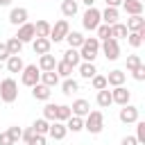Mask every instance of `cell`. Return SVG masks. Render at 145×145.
Masks as SVG:
<instances>
[{
	"mask_svg": "<svg viewBox=\"0 0 145 145\" xmlns=\"http://www.w3.org/2000/svg\"><path fill=\"white\" fill-rule=\"evenodd\" d=\"M16 97H18V84H16V79L14 77L0 79V100L7 102V104H11V102H16Z\"/></svg>",
	"mask_w": 145,
	"mask_h": 145,
	"instance_id": "6da1fadb",
	"label": "cell"
},
{
	"mask_svg": "<svg viewBox=\"0 0 145 145\" xmlns=\"http://www.w3.org/2000/svg\"><path fill=\"white\" fill-rule=\"evenodd\" d=\"M97 54H100V41H97L95 36L84 39V43H82V48H79V59H84V61L93 63Z\"/></svg>",
	"mask_w": 145,
	"mask_h": 145,
	"instance_id": "7a4b0ae2",
	"label": "cell"
},
{
	"mask_svg": "<svg viewBox=\"0 0 145 145\" xmlns=\"http://www.w3.org/2000/svg\"><path fill=\"white\" fill-rule=\"evenodd\" d=\"M84 129L88 134H100L104 129V113L102 111H88V116L84 118Z\"/></svg>",
	"mask_w": 145,
	"mask_h": 145,
	"instance_id": "3957f363",
	"label": "cell"
},
{
	"mask_svg": "<svg viewBox=\"0 0 145 145\" xmlns=\"http://www.w3.org/2000/svg\"><path fill=\"white\" fill-rule=\"evenodd\" d=\"M68 32H70V25H68V20L66 18H61V20H57L52 27H50V43H59V41H63L66 36H68Z\"/></svg>",
	"mask_w": 145,
	"mask_h": 145,
	"instance_id": "277c9868",
	"label": "cell"
},
{
	"mask_svg": "<svg viewBox=\"0 0 145 145\" xmlns=\"http://www.w3.org/2000/svg\"><path fill=\"white\" fill-rule=\"evenodd\" d=\"M20 82L25 84V86H34V84H39L41 82V70H39V66L36 63H27L25 68H23V72H20Z\"/></svg>",
	"mask_w": 145,
	"mask_h": 145,
	"instance_id": "5b68a950",
	"label": "cell"
},
{
	"mask_svg": "<svg viewBox=\"0 0 145 145\" xmlns=\"http://www.w3.org/2000/svg\"><path fill=\"white\" fill-rule=\"evenodd\" d=\"M100 23H102V18H100V11H97L95 7H88V9L84 11V16H82V25H84V29H88V32H95Z\"/></svg>",
	"mask_w": 145,
	"mask_h": 145,
	"instance_id": "8992f818",
	"label": "cell"
},
{
	"mask_svg": "<svg viewBox=\"0 0 145 145\" xmlns=\"http://www.w3.org/2000/svg\"><path fill=\"white\" fill-rule=\"evenodd\" d=\"M100 50H102V54H104L109 61H116V59L120 57V45H118V41H116V39L100 41Z\"/></svg>",
	"mask_w": 145,
	"mask_h": 145,
	"instance_id": "52a82bcc",
	"label": "cell"
},
{
	"mask_svg": "<svg viewBox=\"0 0 145 145\" xmlns=\"http://www.w3.org/2000/svg\"><path fill=\"white\" fill-rule=\"evenodd\" d=\"M27 18H29V11L25 9V7H14L11 11H9V23L11 25H25L27 23Z\"/></svg>",
	"mask_w": 145,
	"mask_h": 145,
	"instance_id": "ba28073f",
	"label": "cell"
},
{
	"mask_svg": "<svg viewBox=\"0 0 145 145\" xmlns=\"http://www.w3.org/2000/svg\"><path fill=\"white\" fill-rule=\"evenodd\" d=\"M111 100H113L116 104L125 106V104H129V100H131V91L125 88V86H116V88L111 91Z\"/></svg>",
	"mask_w": 145,
	"mask_h": 145,
	"instance_id": "9c48e42d",
	"label": "cell"
},
{
	"mask_svg": "<svg viewBox=\"0 0 145 145\" xmlns=\"http://www.w3.org/2000/svg\"><path fill=\"white\" fill-rule=\"evenodd\" d=\"M118 118H120V122H125V125H131V122H136V120H138V109H136L134 104H125V106L120 109Z\"/></svg>",
	"mask_w": 145,
	"mask_h": 145,
	"instance_id": "30bf717a",
	"label": "cell"
},
{
	"mask_svg": "<svg viewBox=\"0 0 145 145\" xmlns=\"http://www.w3.org/2000/svg\"><path fill=\"white\" fill-rule=\"evenodd\" d=\"M16 39H18L23 45H25V43H29V41H34V39H36V34H34V23H25V25H20V27H18Z\"/></svg>",
	"mask_w": 145,
	"mask_h": 145,
	"instance_id": "8fae6325",
	"label": "cell"
},
{
	"mask_svg": "<svg viewBox=\"0 0 145 145\" xmlns=\"http://www.w3.org/2000/svg\"><path fill=\"white\" fill-rule=\"evenodd\" d=\"M70 111H72V116H77V118H86V116H88V111H91V104H88V100L79 97V100H75V102H72Z\"/></svg>",
	"mask_w": 145,
	"mask_h": 145,
	"instance_id": "7c38bea8",
	"label": "cell"
},
{
	"mask_svg": "<svg viewBox=\"0 0 145 145\" xmlns=\"http://www.w3.org/2000/svg\"><path fill=\"white\" fill-rule=\"evenodd\" d=\"M66 134H68V129H66V125L63 122H50V129H48V136L52 138V140H63L66 138Z\"/></svg>",
	"mask_w": 145,
	"mask_h": 145,
	"instance_id": "4fadbf2b",
	"label": "cell"
},
{
	"mask_svg": "<svg viewBox=\"0 0 145 145\" xmlns=\"http://www.w3.org/2000/svg\"><path fill=\"white\" fill-rule=\"evenodd\" d=\"M32 48H34V54H48L50 48H52V43H50V39H45V36H36V39L32 41Z\"/></svg>",
	"mask_w": 145,
	"mask_h": 145,
	"instance_id": "5bb4252c",
	"label": "cell"
},
{
	"mask_svg": "<svg viewBox=\"0 0 145 145\" xmlns=\"http://www.w3.org/2000/svg\"><path fill=\"white\" fill-rule=\"evenodd\" d=\"M50 93H52V88H48V86H45V84H41V82L32 86V97H34V100L48 102V100H50Z\"/></svg>",
	"mask_w": 145,
	"mask_h": 145,
	"instance_id": "9a60e30c",
	"label": "cell"
},
{
	"mask_svg": "<svg viewBox=\"0 0 145 145\" xmlns=\"http://www.w3.org/2000/svg\"><path fill=\"white\" fill-rule=\"evenodd\" d=\"M125 79H127V75H125V70H111L109 75H106V86H125Z\"/></svg>",
	"mask_w": 145,
	"mask_h": 145,
	"instance_id": "2e32d148",
	"label": "cell"
},
{
	"mask_svg": "<svg viewBox=\"0 0 145 145\" xmlns=\"http://www.w3.org/2000/svg\"><path fill=\"white\" fill-rule=\"evenodd\" d=\"M125 27H127V32H145V18L143 16H129Z\"/></svg>",
	"mask_w": 145,
	"mask_h": 145,
	"instance_id": "e0dca14e",
	"label": "cell"
},
{
	"mask_svg": "<svg viewBox=\"0 0 145 145\" xmlns=\"http://www.w3.org/2000/svg\"><path fill=\"white\" fill-rule=\"evenodd\" d=\"M39 70L41 72H48V70H54V66H57V59H54V54H41V59H39Z\"/></svg>",
	"mask_w": 145,
	"mask_h": 145,
	"instance_id": "ac0fdd59",
	"label": "cell"
},
{
	"mask_svg": "<svg viewBox=\"0 0 145 145\" xmlns=\"http://www.w3.org/2000/svg\"><path fill=\"white\" fill-rule=\"evenodd\" d=\"M122 9L129 16H143V2L138 0H122Z\"/></svg>",
	"mask_w": 145,
	"mask_h": 145,
	"instance_id": "d6986e66",
	"label": "cell"
},
{
	"mask_svg": "<svg viewBox=\"0 0 145 145\" xmlns=\"http://www.w3.org/2000/svg\"><path fill=\"white\" fill-rule=\"evenodd\" d=\"M100 18H102V23H104V25H113V23H118L120 14H118V9H116V7H106L104 11H100Z\"/></svg>",
	"mask_w": 145,
	"mask_h": 145,
	"instance_id": "ffe728a7",
	"label": "cell"
},
{
	"mask_svg": "<svg viewBox=\"0 0 145 145\" xmlns=\"http://www.w3.org/2000/svg\"><path fill=\"white\" fill-rule=\"evenodd\" d=\"M95 75H97L95 63H88V61H82V63H79V77H82V79H93Z\"/></svg>",
	"mask_w": 145,
	"mask_h": 145,
	"instance_id": "44dd1931",
	"label": "cell"
},
{
	"mask_svg": "<svg viewBox=\"0 0 145 145\" xmlns=\"http://www.w3.org/2000/svg\"><path fill=\"white\" fill-rule=\"evenodd\" d=\"M84 39H86V36H82L79 32H68V36H66L63 41L68 43V48H72V50H79V48H82V43H84Z\"/></svg>",
	"mask_w": 145,
	"mask_h": 145,
	"instance_id": "7402d4cb",
	"label": "cell"
},
{
	"mask_svg": "<svg viewBox=\"0 0 145 145\" xmlns=\"http://www.w3.org/2000/svg\"><path fill=\"white\" fill-rule=\"evenodd\" d=\"M5 63H7V70H9V72H23V68H25V63H23L20 54H14V57H9Z\"/></svg>",
	"mask_w": 145,
	"mask_h": 145,
	"instance_id": "603a6c76",
	"label": "cell"
},
{
	"mask_svg": "<svg viewBox=\"0 0 145 145\" xmlns=\"http://www.w3.org/2000/svg\"><path fill=\"white\" fill-rule=\"evenodd\" d=\"M63 61H66V63H70L72 68H77V66L82 63V59H79V50H72V48H68V50L63 52Z\"/></svg>",
	"mask_w": 145,
	"mask_h": 145,
	"instance_id": "cb8c5ba5",
	"label": "cell"
},
{
	"mask_svg": "<svg viewBox=\"0 0 145 145\" xmlns=\"http://www.w3.org/2000/svg\"><path fill=\"white\" fill-rule=\"evenodd\" d=\"M41 84H45L48 88H54L59 84V75L54 70H48V72H41Z\"/></svg>",
	"mask_w": 145,
	"mask_h": 145,
	"instance_id": "d4e9b609",
	"label": "cell"
},
{
	"mask_svg": "<svg viewBox=\"0 0 145 145\" xmlns=\"http://www.w3.org/2000/svg\"><path fill=\"white\" fill-rule=\"evenodd\" d=\"M61 91H63V95H72V93H77V91H79V84H77V79H72V77H66V79L61 82Z\"/></svg>",
	"mask_w": 145,
	"mask_h": 145,
	"instance_id": "484cf974",
	"label": "cell"
},
{
	"mask_svg": "<svg viewBox=\"0 0 145 145\" xmlns=\"http://www.w3.org/2000/svg\"><path fill=\"white\" fill-rule=\"evenodd\" d=\"M97 106H102V109H106V106H111L113 104V100H111V91L109 88H102V91H97Z\"/></svg>",
	"mask_w": 145,
	"mask_h": 145,
	"instance_id": "4316f807",
	"label": "cell"
},
{
	"mask_svg": "<svg viewBox=\"0 0 145 145\" xmlns=\"http://www.w3.org/2000/svg\"><path fill=\"white\" fill-rule=\"evenodd\" d=\"M54 72L59 75V79H61V77L66 79V77H70V75H72V66H70V63H66V61L61 59V61H57V66H54Z\"/></svg>",
	"mask_w": 145,
	"mask_h": 145,
	"instance_id": "83f0119b",
	"label": "cell"
},
{
	"mask_svg": "<svg viewBox=\"0 0 145 145\" xmlns=\"http://www.w3.org/2000/svg\"><path fill=\"white\" fill-rule=\"evenodd\" d=\"M66 129L68 131H82L84 129V118H77V116H70L68 120H66Z\"/></svg>",
	"mask_w": 145,
	"mask_h": 145,
	"instance_id": "f1b7e54d",
	"label": "cell"
},
{
	"mask_svg": "<svg viewBox=\"0 0 145 145\" xmlns=\"http://www.w3.org/2000/svg\"><path fill=\"white\" fill-rule=\"evenodd\" d=\"M50 27H52V25H50L48 20H43V18H41V20H36V25H34V34H36V36H45V39H48V36H50Z\"/></svg>",
	"mask_w": 145,
	"mask_h": 145,
	"instance_id": "f546056e",
	"label": "cell"
},
{
	"mask_svg": "<svg viewBox=\"0 0 145 145\" xmlns=\"http://www.w3.org/2000/svg\"><path fill=\"white\" fill-rule=\"evenodd\" d=\"M127 34H129V32H127L125 23H113V25H111V39H116V41H118V39H127Z\"/></svg>",
	"mask_w": 145,
	"mask_h": 145,
	"instance_id": "4dcf8cb0",
	"label": "cell"
},
{
	"mask_svg": "<svg viewBox=\"0 0 145 145\" xmlns=\"http://www.w3.org/2000/svg\"><path fill=\"white\" fill-rule=\"evenodd\" d=\"M70 116H72V111H70V106H68V104H57V116H54V120H57V122H66Z\"/></svg>",
	"mask_w": 145,
	"mask_h": 145,
	"instance_id": "1f68e13d",
	"label": "cell"
},
{
	"mask_svg": "<svg viewBox=\"0 0 145 145\" xmlns=\"http://www.w3.org/2000/svg\"><path fill=\"white\" fill-rule=\"evenodd\" d=\"M61 14H63L66 18H72V16L77 14V2H75V0H63V2H61Z\"/></svg>",
	"mask_w": 145,
	"mask_h": 145,
	"instance_id": "d6a6232c",
	"label": "cell"
},
{
	"mask_svg": "<svg viewBox=\"0 0 145 145\" xmlns=\"http://www.w3.org/2000/svg\"><path fill=\"white\" fill-rule=\"evenodd\" d=\"M32 129H34V134L45 136V134H48V129H50V122H48L45 118H39V120H34V122H32Z\"/></svg>",
	"mask_w": 145,
	"mask_h": 145,
	"instance_id": "836d02e7",
	"label": "cell"
},
{
	"mask_svg": "<svg viewBox=\"0 0 145 145\" xmlns=\"http://www.w3.org/2000/svg\"><path fill=\"white\" fill-rule=\"evenodd\" d=\"M143 36H145V32H129L127 34V43L131 48H140L143 45Z\"/></svg>",
	"mask_w": 145,
	"mask_h": 145,
	"instance_id": "e575fe53",
	"label": "cell"
},
{
	"mask_svg": "<svg viewBox=\"0 0 145 145\" xmlns=\"http://www.w3.org/2000/svg\"><path fill=\"white\" fill-rule=\"evenodd\" d=\"M5 45H7V50H9V57H14V54H20V50H23V43H20L16 36H11V39H9Z\"/></svg>",
	"mask_w": 145,
	"mask_h": 145,
	"instance_id": "d590c367",
	"label": "cell"
},
{
	"mask_svg": "<svg viewBox=\"0 0 145 145\" xmlns=\"http://www.w3.org/2000/svg\"><path fill=\"white\" fill-rule=\"evenodd\" d=\"M95 39L97 41H106V39H111V25H104V23H100L97 25V29H95Z\"/></svg>",
	"mask_w": 145,
	"mask_h": 145,
	"instance_id": "8d00e7d4",
	"label": "cell"
},
{
	"mask_svg": "<svg viewBox=\"0 0 145 145\" xmlns=\"http://www.w3.org/2000/svg\"><path fill=\"white\" fill-rule=\"evenodd\" d=\"M91 86H93L95 91H102V88H109V86H106V77H104V75H95V77L91 79Z\"/></svg>",
	"mask_w": 145,
	"mask_h": 145,
	"instance_id": "74e56055",
	"label": "cell"
},
{
	"mask_svg": "<svg viewBox=\"0 0 145 145\" xmlns=\"http://www.w3.org/2000/svg\"><path fill=\"white\" fill-rule=\"evenodd\" d=\"M54 116H57V104H45L43 106V118L48 122H54Z\"/></svg>",
	"mask_w": 145,
	"mask_h": 145,
	"instance_id": "f35d334b",
	"label": "cell"
},
{
	"mask_svg": "<svg viewBox=\"0 0 145 145\" xmlns=\"http://www.w3.org/2000/svg\"><path fill=\"white\" fill-rule=\"evenodd\" d=\"M140 63H143V61H140V57H138V54H129V57H127V70H129V72H131V70H136Z\"/></svg>",
	"mask_w": 145,
	"mask_h": 145,
	"instance_id": "ab89813d",
	"label": "cell"
},
{
	"mask_svg": "<svg viewBox=\"0 0 145 145\" xmlns=\"http://www.w3.org/2000/svg\"><path fill=\"white\" fill-rule=\"evenodd\" d=\"M136 140H138V145L145 143V122L143 120H136Z\"/></svg>",
	"mask_w": 145,
	"mask_h": 145,
	"instance_id": "60d3db41",
	"label": "cell"
},
{
	"mask_svg": "<svg viewBox=\"0 0 145 145\" xmlns=\"http://www.w3.org/2000/svg\"><path fill=\"white\" fill-rule=\"evenodd\" d=\"M7 134H9V138H11L14 143H18V140H20V136H23V129H20L18 125H11V127L7 129Z\"/></svg>",
	"mask_w": 145,
	"mask_h": 145,
	"instance_id": "b9f144b4",
	"label": "cell"
},
{
	"mask_svg": "<svg viewBox=\"0 0 145 145\" xmlns=\"http://www.w3.org/2000/svg\"><path fill=\"white\" fill-rule=\"evenodd\" d=\"M131 77H134L136 82H143V79H145V66L140 63V66H138L136 70H131Z\"/></svg>",
	"mask_w": 145,
	"mask_h": 145,
	"instance_id": "7bdbcfd3",
	"label": "cell"
},
{
	"mask_svg": "<svg viewBox=\"0 0 145 145\" xmlns=\"http://www.w3.org/2000/svg\"><path fill=\"white\" fill-rule=\"evenodd\" d=\"M27 145H48V140H45V136H41V134H34V138H32Z\"/></svg>",
	"mask_w": 145,
	"mask_h": 145,
	"instance_id": "ee69618b",
	"label": "cell"
},
{
	"mask_svg": "<svg viewBox=\"0 0 145 145\" xmlns=\"http://www.w3.org/2000/svg\"><path fill=\"white\" fill-rule=\"evenodd\" d=\"M20 138H23V140H25V143H29V140H32V138H34V129H32V127H27V129H25V131H23V136H20Z\"/></svg>",
	"mask_w": 145,
	"mask_h": 145,
	"instance_id": "f6af8a7d",
	"label": "cell"
},
{
	"mask_svg": "<svg viewBox=\"0 0 145 145\" xmlns=\"http://www.w3.org/2000/svg\"><path fill=\"white\" fill-rule=\"evenodd\" d=\"M0 145H16V143L9 138V134H7V131H2V134H0Z\"/></svg>",
	"mask_w": 145,
	"mask_h": 145,
	"instance_id": "bcb514c9",
	"label": "cell"
},
{
	"mask_svg": "<svg viewBox=\"0 0 145 145\" xmlns=\"http://www.w3.org/2000/svg\"><path fill=\"white\" fill-rule=\"evenodd\" d=\"M7 59H9V50L5 43H0V61H7Z\"/></svg>",
	"mask_w": 145,
	"mask_h": 145,
	"instance_id": "7dc6e473",
	"label": "cell"
},
{
	"mask_svg": "<svg viewBox=\"0 0 145 145\" xmlns=\"http://www.w3.org/2000/svg\"><path fill=\"white\" fill-rule=\"evenodd\" d=\"M120 145H138V140H136V136H125L120 140Z\"/></svg>",
	"mask_w": 145,
	"mask_h": 145,
	"instance_id": "c3c4849f",
	"label": "cell"
},
{
	"mask_svg": "<svg viewBox=\"0 0 145 145\" xmlns=\"http://www.w3.org/2000/svg\"><path fill=\"white\" fill-rule=\"evenodd\" d=\"M104 2H106V7H116V9L122 5V0H104Z\"/></svg>",
	"mask_w": 145,
	"mask_h": 145,
	"instance_id": "681fc988",
	"label": "cell"
},
{
	"mask_svg": "<svg viewBox=\"0 0 145 145\" xmlns=\"http://www.w3.org/2000/svg\"><path fill=\"white\" fill-rule=\"evenodd\" d=\"M82 2H84L86 7H93V5H95V0H82Z\"/></svg>",
	"mask_w": 145,
	"mask_h": 145,
	"instance_id": "f907efd6",
	"label": "cell"
},
{
	"mask_svg": "<svg viewBox=\"0 0 145 145\" xmlns=\"http://www.w3.org/2000/svg\"><path fill=\"white\" fill-rule=\"evenodd\" d=\"M11 5V0H0V7H9Z\"/></svg>",
	"mask_w": 145,
	"mask_h": 145,
	"instance_id": "816d5d0a",
	"label": "cell"
},
{
	"mask_svg": "<svg viewBox=\"0 0 145 145\" xmlns=\"http://www.w3.org/2000/svg\"><path fill=\"white\" fill-rule=\"evenodd\" d=\"M138 2H143V0H138Z\"/></svg>",
	"mask_w": 145,
	"mask_h": 145,
	"instance_id": "f5cc1de1",
	"label": "cell"
},
{
	"mask_svg": "<svg viewBox=\"0 0 145 145\" xmlns=\"http://www.w3.org/2000/svg\"><path fill=\"white\" fill-rule=\"evenodd\" d=\"M75 2H77V0H75Z\"/></svg>",
	"mask_w": 145,
	"mask_h": 145,
	"instance_id": "db71d44e",
	"label": "cell"
}]
</instances>
